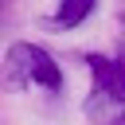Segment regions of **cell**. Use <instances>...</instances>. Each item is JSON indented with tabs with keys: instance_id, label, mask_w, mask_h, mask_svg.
Returning a JSON list of instances; mask_svg holds the SVG:
<instances>
[{
	"instance_id": "obj_1",
	"label": "cell",
	"mask_w": 125,
	"mask_h": 125,
	"mask_svg": "<svg viewBox=\"0 0 125 125\" xmlns=\"http://www.w3.org/2000/svg\"><path fill=\"white\" fill-rule=\"evenodd\" d=\"M90 70H94V98H90L86 113L102 117V121L125 117V62L90 59Z\"/></svg>"
},
{
	"instance_id": "obj_2",
	"label": "cell",
	"mask_w": 125,
	"mask_h": 125,
	"mask_svg": "<svg viewBox=\"0 0 125 125\" xmlns=\"http://www.w3.org/2000/svg\"><path fill=\"white\" fill-rule=\"evenodd\" d=\"M8 74H12V82H20V86H43V90H51V94L62 86V74H59L55 59H51L47 51H39L35 43H16V47L8 51Z\"/></svg>"
},
{
	"instance_id": "obj_3",
	"label": "cell",
	"mask_w": 125,
	"mask_h": 125,
	"mask_svg": "<svg viewBox=\"0 0 125 125\" xmlns=\"http://www.w3.org/2000/svg\"><path fill=\"white\" fill-rule=\"evenodd\" d=\"M94 4H98V0H62V8H59V16H55V23H59V27H78V23L94 12Z\"/></svg>"
}]
</instances>
